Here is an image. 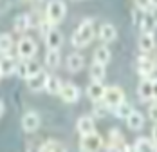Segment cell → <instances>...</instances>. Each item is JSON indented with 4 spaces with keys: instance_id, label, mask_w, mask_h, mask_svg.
<instances>
[{
    "instance_id": "1",
    "label": "cell",
    "mask_w": 157,
    "mask_h": 152,
    "mask_svg": "<svg viewBox=\"0 0 157 152\" xmlns=\"http://www.w3.org/2000/svg\"><path fill=\"white\" fill-rule=\"evenodd\" d=\"M92 38H94V26H92V20L87 18V20H83L79 24L78 29L74 31V34H72V46L76 47V49H81V47L89 46L92 42Z\"/></svg>"
},
{
    "instance_id": "2",
    "label": "cell",
    "mask_w": 157,
    "mask_h": 152,
    "mask_svg": "<svg viewBox=\"0 0 157 152\" xmlns=\"http://www.w3.org/2000/svg\"><path fill=\"white\" fill-rule=\"evenodd\" d=\"M67 13V7H65V2L63 0H49L47 7H45V18L52 26L60 24Z\"/></svg>"
},
{
    "instance_id": "3",
    "label": "cell",
    "mask_w": 157,
    "mask_h": 152,
    "mask_svg": "<svg viewBox=\"0 0 157 152\" xmlns=\"http://www.w3.org/2000/svg\"><path fill=\"white\" fill-rule=\"evenodd\" d=\"M36 51H38V46L29 36H22L18 40V44H16V53H18V56L22 60H31L33 56L36 54Z\"/></svg>"
},
{
    "instance_id": "4",
    "label": "cell",
    "mask_w": 157,
    "mask_h": 152,
    "mask_svg": "<svg viewBox=\"0 0 157 152\" xmlns=\"http://www.w3.org/2000/svg\"><path fill=\"white\" fill-rule=\"evenodd\" d=\"M103 147V138L99 136L96 130L89 132V134H81V141H79V149L87 152L99 150Z\"/></svg>"
},
{
    "instance_id": "5",
    "label": "cell",
    "mask_w": 157,
    "mask_h": 152,
    "mask_svg": "<svg viewBox=\"0 0 157 152\" xmlns=\"http://www.w3.org/2000/svg\"><path fill=\"white\" fill-rule=\"evenodd\" d=\"M101 102H105L110 109H114L121 102H125V94H123V91L119 87H105V94H103Z\"/></svg>"
},
{
    "instance_id": "6",
    "label": "cell",
    "mask_w": 157,
    "mask_h": 152,
    "mask_svg": "<svg viewBox=\"0 0 157 152\" xmlns=\"http://www.w3.org/2000/svg\"><path fill=\"white\" fill-rule=\"evenodd\" d=\"M47 78H49V74L44 71V69H40L36 74L29 76V78H27V87H29V91L38 92V91H42V89H45Z\"/></svg>"
},
{
    "instance_id": "7",
    "label": "cell",
    "mask_w": 157,
    "mask_h": 152,
    "mask_svg": "<svg viewBox=\"0 0 157 152\" xmlns=\"http://www.w3.org/2000/svg\"><path fill=\"white\" fill-rule=\"evenodd\" d=\"M60 96L65 103H76L79 100V89L78 85L74 83H62V89H60Z\"/></svg>"
},
{
    "instance_id": "8",
    "label": "cell",
    "mask_w": 157,
    "mask_h": 152,
    "mask_svg": "<svg viewBox=\"0 0 157 152\" xmlns=\"http://www.w3.org/2000/svg\"><path fill=\"white\" fill-rule=\"evenodd\" d=\"M38 127H40V116L34 110H29L22 116V129L25 132H34L38 130Z\"/></svg>"
},
{
    "instance_id": "9",
    "label": "cell",
    "mask_w": 157,
    "mask_h": 152,
    "mask_svg": "<svg viewBox=\"0 0 157 152\" xmlns=\"http://www.w3.org/2000/svg\"><path fill=\"white\" fill-rule=\"evenodd\" d=\"M45 44L49 49H60L63 44V34L56 27H51L49 33L45 34Z\"/></svg>"
},
{
    "instance_id": "10",
    "label": "cell",
    "mask_w": 157,
    "mask_h": 152,
    "mask_svg": "<svg viewBox=\"0 0 157 152\" xmlns=\"http://www.w3.org/2000/svg\"><path fill=\"white\" fill-rule=\"evenodd\" d=\"M125 120H126V125H128L130 130H141L143 127H144V118H143V114L139 110H132Z\"/></svg>"
},
{
    "instance_id": "11",
    "label": "cell",
    "mask_w": 157,
    "mask_h": 152,
    "mask_svg": "<svg viewBox=\"0 0 157 152\" xmlns=\"http://www.w3.org/2000/svg\"><path fill=\"white\" fill-rule=\"evenodd\" d=\"M83 65H85V58L79 53H72L67 56V69L71 73H79L83 69Z\"/></svg>"
},
{
    "instance_id": "12",
    "label": "cell",
    "mask_w": 157,
    "mask_h": 152,
    "mask_svg": "<svg viewBox=\"0 0 157 152\" xmlns=\"http://www.w3.org/2000/svg\"><path fill=\"white\" fill-rule=\"evenodd\" d=\"M103 94H105V87H103V83L92 80V83L87 87V96H89L92 102H101Z\"/></svg>"
},
{
    "instance_id": "13",
    "label": "cell",
    "mask_w": 157,
    "mask_h": 152,
    "mask_svg": "<svg viewBox=\"0 0 157 152\" xmlns=\"http://www.w3.org/2000/svg\"><path fill=\"white\" fill-rule=\"evenodd\" d=\"M16 69V60L11 56V54H2V58H0V71H2V74L4 76H9L13 74Z\"/></svg>"
},
{
    "instance_id": "14",
    "label": "cell",
    "mask_w": 157,
    "mask_h": 152,
    "mask_svg": "<svg viewBox=\"0 0 157 152\" xmlns=\"http://www.w3.org/2000/svg\"><path fill=\"white\" fill-rule=\"evenodd\" d=\"M116 36H117V31H116V27H114L112 24H103V26L99 27V40H101V42L110 44V42L116 40Z\"/></svg>"
},
{
    "instance_id": "15",
    "label": "cell",
    "mask_w": 157,
    "mask_h": 152,
    "mask_svg": "<svg viewBox=\"0 0 157 152\" xmlns=\"http://www.w3.org/2000/svg\"><path fill=\"white\" fill-rule=\"evenodd\" d=\"M137 69H139V73H141L144 78H148V76L155 71V63H154V60H150V58H146V56H141L139 62H137Z\"/></svg>"
},
{
    "instance_id": "16",
    "label": "cell",
    "mask_w": 157,
    "mask_h": 152,
    "mask_svg": "<svg viewBox=\"0 0 157 152\" xmlns=\"http://www.w3.org/2000/svg\"><path fill=\"white\" fill-rule=\"evenodd\" d=\"M139 49L143 53H150L155 49V38L154 33H143V36L139 38Z\"/></svg>"
},
{
    "instance_id": "17",
    "label": "cell",
    "mask_w": 157,
    "mask_h": 152,
    "mask_svg": "<svg viewBox=\"0 0 157 152\" xmlns=\"http://www.w3.org/2000/svg\"><path fill=\"white\" fill-rule=\"evenodd\" d=\"M137 94H139V100H141V102L152 100V80H150V78H144L141 83H139Z\"/></svg>"
},
{
    "instance_id": "18",
    "label": "cell",
    "mask_w": 157,
    "mask_h": 152,
    "mask_svg": "<svg viewBox=\"0 0 157 152\" xmlns=\"http://www.w3.org/2000/svg\"><path fill=\"white\" fill-rule=\"evenodd\" d=\"M76 127H78L79 134H89V132L96 130L94 120H92L90 116H81V118L78 120V123H76Z\"/></svg>"
},
{
    "instance_id": "19",
    "label": "cell",
    "mask_w": 157,
    "mask_h": 152,
    "mask_svg": "<svg viewBox=\"0 0 157 152\" xmlns=\"http://www.w3.org/2000/svg\"><path fill=\"white\" fill-rule=\"evenodd\" d=\"M29 27H31V15L24 13V15H18L15 18V31L16 33H25Z\"/></svg>"
},
{
    "instance_id": "20",
    "label": "cell",
    "mask_w": 157,
    "mask_h": 152,
    "mask_svg": "<svg viewBox=\"0 0 157 152\" xmlns=\"http://www.w3.org/2000/svg\"><path fill=\"white\" fill-rule=\"evenodd\" d=\"M155 26H157V22H155V16H154V13H144V16H143V22L139 24V27H141L143 33H154Z\"/></svg>"
},
{
    "instance_id": "21",
    "label": "cell",
    "mask_w": 157,
    "mask_h": 152,
    "mask_svg": "<svg viewBox=\"0 0 157 152\" xmlns=\"http://www.w3.org/2000/svg\"><path fill=\"white\" fill-rule=\"evenodd\" d=\"M45 65L51 69H56L60 65V51L58 49H47L45 53Z\"/></svg>"
},
{
    "instance_id": "22",
    "label": "cell",
    "mask_w": 157,
    "mask_h": 152,
    "mask_svg": "<svg viewBox=\"0 0 157 152\" xmlns=\"http://www.w3.org/2000/svg\"><path fill=\"white\" fill-rule=\"evenodd\" d=\"M134 150H157V145L154 143V139L148 138H139L134 143Z\"/></svg>"
},
{
    "instance_id": "23",
    "label": "cell",
    "mask_w": 157,
    "mask_h": 152,
    "mask_svg": "<svg viewBox=\"0 0 157 152\" xmlns=\"http://www.w3.org/2000/svg\"><path fill=\"white\" fill-rule=\"evenodd\" d=\"M13 49V36L7 33L0 34V54H9Z\"/></svg>"
},
{
    "instance_id": "24",
    "label": "cell",
    "mask_w": 157,
    "mask_h": 152,
    "mask_svg": "<svg viewBox=\"0 0 157 152\" xmlns=\"http://www.w3.org/2000/svg\"><path fill=\"white\" fill-rule=\"evenodd\" d=\"M60 89H62V80L56 76H49L47 83H45V91L54 96V94H60Z\"/></svg>"
},
{
    "instance_id": "25",
    "label": "cell",
    "mask_w": 157,
    "mask_h": 152,
    "mask_svg": "<svg viewBox=\"0 0 157 152\" xmlns=\"http://www.w3.org/2000/svg\"><path fill=\"white\" fill-rule=\"evenodd\" d=\"M94 62H98V63H103V65H107L110 62V49L105 46L98 47L94 53Z\"/></svg>"
},
{
    "instance_id": "26",
    "label": "cell",
    "mask_w": 157,
    "mask_h": 152,
    "mask_svg": "<svg viewBox=\"0 0 157 152\" xmlns=\"http://www.w3.org/2000/svg\"><path fill=\"white\" fill-rule=\"evenodd\" d=\"M90 78H92L94 82H103V78H105V65L94 62V63L90 65Z\"/></svg>"
},
{
    "instance_id": "27",
    "label": "cell",
    "mask_w": 157,
    "mask_h": 152,
    "mask_svg": "<svg viewBox=\"0 0 157 152\" xmlns=\"http://www.w3.org/2000/svg\"><path fill=\"white\" fill-rule=\"evenodd\" d=\"M40 150H42V152H49V150H65V147H63L60 141L49 139V141H45V143H42Z\"/></svg>"
},
{
    "instance_id": "28",
    "label": "cell",
    "mask_w": 157,
    "mask_h": 152,
    "mask_svg": "<svg viewBox=\"0 0 157 152\" xmlns=\"http://www.w3.org/2000/svg\"><path fill=\"white\" fill-rule=\"evenodd\" d=\"M114 110H116V116H117V118H126V116H128L134 109L128 105L126 102H121L117 107H114Z\"/></svg>"
},
{
    "instance_id": "29",
    "label": "cell",
    "mask_w": 157,
    "mask_h": 152,
    "mask_svg": "<svg viewBox=\"0 0 157 152\" xmlns=\"http://www.w3.org/2000/svg\"><path fill=\"white\" fill-rule=\"evenodd\" d=\"M96 105H94V116L96 118H105L107 114H109V110H110V107L103 102V103H99V102H94Z\"/></svg>"
},
{
    "instance_id": "30",
    "label": "cell",
    "mask_w": 157,
    "mask_h": 152,
    "mask_svg": "<svg viewBox=\"0 0 157 152\" xmlns=\"http://www.w3.org/2000/svg\"><path fill=\"white\" fill-rule=\"evenodd\" d=\"M15 73L18 74V78H27V60L16 62V69Z\"/></svg>"
},
{
    "instance_id": "31",
    "label": "cell",
    "mask_w": 157,
    "mask_h": 152,
    "mask_svg": "<svg viewBox=\"0 0 157 152\" xmlns=\"http://www.w3.org/2000/svg\"><path fill=\"white\" fill-rule=\"evenodd\" d=\"M144 13H146V11H144V9H141V7H137V6L134 7V11H132V16H134V22H136L137 26H139V24L143 22V16H144Z\"/></svg>"
},
{
    "instance_id": "32",
    "label": "cell",
    "mask_w": 157,
    "mask_h": 152,
    "mask_svg": "<svg viewBox=\"0 0 157 152\" xmlns=\"http://www.w3.org/2000/svg\"><path fill=\"white\" fill-rule=\"evenodd\" d=\"M40 69H42V67H40L36 62H27V78H29V76H33V74H36ZM27 78H25V80H27Z\"/></svg>"
},
{
    "instance_id": "33",
    "label": "cell",
    "mask_w": 157,
    "mask_h": 152,
    "mask_svg": "<svg viewBox=\"0 0 157 152\" xmlns=\"http://www.w3.org/2000/svg\"><path fill=\"white\" fill-rule=\"evenodd\" d=\"M148 116L152 122H157V103H154L152 107H148Z\"/></svg>"
},
{
    "instance_id": "34",
    "label": "cell",
    "mask_w": 157,
    "mask_h": 152,
    "mask_svg": "<svg viewBox=\"0 0 157 152\" xmlns=\"http://www.w3.org/2000/svg\"><path fill=\"white\" fill-rule=\"evenodd\" d=\"M136 6L141 7V9H144V11L152 9V7H150V0H136Z\"/></svg>"
},
{
    "instance_id": "35",
    "label": "cell",
    "mask_w": 157,
    "mask_h": 152,
    "mask_svg": "<svg viewBox=\"0 0 157 152\" xmlns=\"http://www.w3.org/2000/svg\"><path fill=\"white\" fill-rule=\"evenodd\" d=\"M152 100H157V78L152 80Z\"/></svg>"
},
{
    "instance_id": "36",
    "label": "cell",
    "mask_w": 157,
    "mask_h": 152,
    "mask_svg": "<svg viewBox=\"0 0 157 152\" xmlns=\"http://www.w3.org/2000/svg\"><path fill=\"white\" fill-rule=\"evenodd\" d=\"M152 139H154V143L157 145V122L154 123V127H152Z\"/></svg>"
},
{
    "instance_id": "37",
    "label": "cell",
    "mask_w": 157,
    "mask_h": 152,
    "mask_svg": "<svg viewBox=\"0 0 157 152\" xmlns=\"http://www.w3.org/2000/svg\"><path fill=\"white\" fill-rule=\"evenodd\" d=\"M4 109H6V105H4V102L0 100V118H2V114H4Z\"/></svg>"
},
{
    "instance_id": "38",
    "label": "cell",
    "mask_w": 157,
    "mask_h": 152,
    "mask_svg": "<svg viewBox=\"0 0 157 152\" xmlns=\"http://www.w3.org/2000/svg\"><path fill=\"white\" fill-rule=\"evenodd\" d=\"M150 7L152 9H157V0H150Z\"/></svg>"
},
{
    "instance_id": "39",
    "label": "cell",
    "mask_w": 157,
    "mask_h": 152,
    "mask_svg": "<svg viewBox=\"0 0 157 152\" xmlns=\"http://www.w3.org/2000/svg\"><path fill=\"white\" fill-rule=\"evenodd\" d=\"M40 2H42V0H33V4H34V6H36V4H40Z\"/></svg>"
},
{
    "instance_id": "40",
    "label": "cell",
    "mask_w": 157,
    "mask_h": 152,
    "mask_svg": "<svg viewBox=\"0 0 157 152\" xmlns=\"http://www.w3.org/2000/svg\"><path fill=\"white\" fill-rule=\"evenodd\" d=\"M2 76H4V74H2V71H0V80H2Z\"/></svg>"
}]
</instances>
